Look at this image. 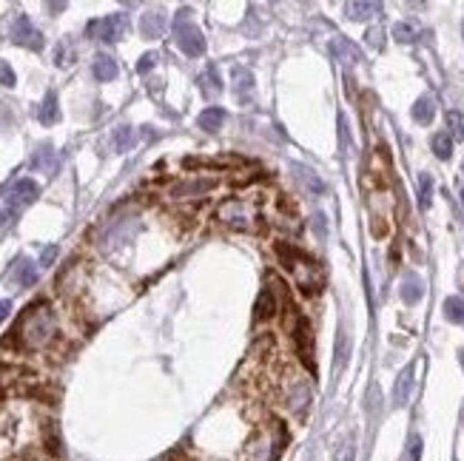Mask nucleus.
Wrapping results in <instances>:
<instances>
[{"label":"nucleus","mask_w":464,"mask_h":461,"mask_svg":"<svg viewBox=\"0 0 464 461\" xmlns=\"http://www.w3.org/2000/svg\"><path fill=\"white\" fill-rule=\"evenodd\" d=\"M55 333H57L55 311L46 302H40V305H29L26 311H23V316L17 319L14 342L23 351H40L55 339Z\"/></svg>","instance_id":"f257e3e1"},{"label":"nucleus","mask_w":464,"mask_h":461,"mask_svg":"<svg viewBox=\"0 0 464 461\" xmlns=\"http://www.w3.org/2000/svg\"><path fill=\"white\" fill-rule=\"evenodd\" d=\"M276 257L285 265V271L291 273L293 285L302 291V293H319L322 285H325V276H322V268L308 257L305 251H299L296 245L291 242H280L276 245Z\"/></svg>","instance_id":"f03ea898"},{"label":"nucleus","mask_w":464,"mask_h":461,"mask_svg":"<svg viewBox=\"0 0 464 461\" xmlns=\"http://www.w3.org/2000/svg\"><path fill=\"white\" fill-rule=\"evenodd\" d=\"M40 197V186L35 179H14L12 186L0 194V234L9 230L17 217L23 214V208H29V205Z\"/></svg>","instance_id":"7ed1b4c3"},{"label":"nucleus","mask_w":464,"mask_h":461,"mask_svg":"<svg viewBox=\"0 0 464 461\" xmlns=\"http://www.w3.org/2000/svg\"><path fill=\"white\" fill-rule=\"evenodd\" d=\"M217 219H220L225 228H231V230L248 234V230L257 228V219H260L257 199H251V197H228V199L220 202Z\"/></svg>","instance_id":"20e7f679"},{"label":"nucleus","mask_w":464,"mask_h":461,"mask_svg":"<svg viewBox=\"0 0 464 461\" xmlns=\"http://www.w3.org/2000/svg\"><path fill=\"white\" fill-rule=\"evenodd\" d=\"M282 444H285L282 424L280 422H271L260 433H253V439L248 442V450H245V458L248 461H276Z\"/></svg>","instance_id":"39448f33"},{"label":"nucleus","mask_w":464,"mask_h":461,"mask_svg":"<svg viewBox=\"0 0 464 461\" xmlns=\"http://www.w3.org/2000/svg\"><path fill=\"white\" fill-rule=\"evenodd\" d=\"M174 40L182 49V55H188V57H200L205 52V37H202L197 23H191L188 9H180V14L174 20Z\"/></svg>","instance_id":"423d86ee"},{"label":"nucleus","mask_w":464,"mask_h":461,"mask_svg":"<svg viewBox=\"0 0 464 461\" xmlns=\"http://www.w3.org/2000/svg\"><path fill=\"white\" fill-rule=\"evenodd\" d=\"M9 40L17 43V46H23V49H32V52H40L43 43H46L43 35H40V29L32 26L29 14H20V12L9 17Z\"/></svg>","instance_id":"0eeeda50"},{"label":"nucleus","mask_w":464,"mask_h":461,"mask_svg":"<svg viewBox=\"0 0 464 461\" xmlns=\"http://www.w3.org/2000/svg\"><path fill=\"white\" fill-rule=\"evenodd\" d=\"M128 35V17L126 14H108L103 20H91L88 23V37L106 40V43H117Z\"/></svg>","instance_id":"6e6552de"},{"label":"nucleus","mask_w":464,"mask_h":461,"mask_svg":"<svg viewBox=\"0 0 464 461\" xmlns=\"http://www.w3.org/2000/svg\"><path fill=\"white\" fill-rule=\"evenodd\" d=\"M293 344H296V356L302 359V364L313 373L316 371V362H313V331H311L308 316H296V322H293Z\"/></svg>","instance_id":"1a4fd4ad"},{"label":"nucleus","mask_w":464,"mask_h":461,"mask_svg":"<svg viewBox=\"0 0 464 461\" xmlns=\"http://www.w3.org/2000/svg\"><path fill=\"white\" fill-rule=\"evenodd\" d=\"M57 163H60V157H57V151H55L52 143H40V146L35 148L32 159H29V166H32L37 174H55V171H57Z\"/></svg>","instance_id":"9d476101"},{"label":"nucleus","mask_w":464,"mask_h":461,"mask_svg":"<svg viewBox=\"0 0 464 461\" xmlns=\"http://www.w3.org/2000/svg\"><path fill=\"white\" fill-rule=\"evenodd\" d=\"M217 186V179H208V177H194V179H185V182H177V186L171 188V197H177V199H191V197H202V194H208Z\"/></svg>","instance_id":"9b49d317"},{"label":"nucleus","mask_w":464,"mask_h":461,"mask_svg":"<svg viewBox=\"0 0 464 461\" xmlns=\"http://www.w3.org/2000/svg\"><path fill=\"white\" fill-rule=\"evenodd\" d=\"M37 276H40V271H37V262H32V259H17V265L12 268V285H17V288H32L35 282H37Z\"/></svg>","instance_id":"f8f14e48"},{"label":"nucleus","mask_w":464,"mask_h":461,"mask_svg":"<svg viewBox=\"0 0 464 461\" xmlns=\"http://www.w3.org/2000/svg\"><path fill=\"white\" fill-rule=\"evenodd\" d=\"M200 91H202V97H208V100H214V97H220L222 95V80H220V72H217V66H208L205 72L200 75Z\"/></svg>","instance_id":"ddd939ff"},{"label":"nucleus","mask_w":464,"mask_h":461,"mask_svg":"<svg viewBox=\"0 0 464 461\" xmlns=\"http://www.w3.org/2000/svg\"><path fill=\"white\" fill-rule=\"evenodd\" d=\"M331 52H334V57H336V60H342L345 66H354V63H359V60H362V52H359L356 46H354L351 40H347V37H334Z\"/></svg>","instance_id":"4468645a"},{"label":"nucleus","mask_w":464,"mask_h":461,"mask_svg":"<svg viewBox=\"0 0 464 461\" xmlns=\"http://www.w3.org/2000/svg\"><path fill=\"white\" fill-rule=\"evenodd\" d=\"M382 12V3H374V0H356V3H345V14L351 17V20H370V17H376Z\"/></svg>","instance_id":"2eb2a0df"},{"label":"nucleus","mask_w":464,"mask_h":461,"mask_svg":"<svg viewBox=\"0 0 464 461\" xmlns=\"http://www.w3.org/2000/svg\"><path fill=\"white\" fill-rule=\"evenodd\" d=\"M162 29H166V14H162L160 9L143 14V20H140V32H143V37L157 40V37L162 35Z\"/></svg>","instance_id":"dca6fc26"},{"label":"nucleus","mask_w":464,"mask_h":461,"mask_svg":"<svg viewBox=\"0 0 464 461\" xmlns=\"http://www.w3.org/2000/svg\"><path fill=\"white\" fill-rule=\"evenodd\" d=\"M117 60L108 57V55H97L95 57V66H91V75H95L100 83H111L114 77H117Z\"/></svg>","instance_id":"f3484780"},{"label":"nucleus","mask_w":464,"mask_h":461,"mask_svg":"<svg viewBox=\"0 0 464 461\" xmlns=\"http://www.w3.org/2000/svg\"><path fill=\"white\" fill-rule=\"evenodd\" d=\"M410 390H413V367H405L396 379V387H393V404L405 407L410 402Z\"/></svg>","instance_id":"a211bd4d"},{"label":"nucleus","mask_w":464,"mask_h":461,"mask_svg":"<svg viewBox=\"0 0 464 461\" xmlns=\"http://www.w3.org/2000/svg\"><path fill=\"white\" fill-rule=\"evenodd\" d=\"M273 313H276V291L265 288L260 293V299H257V308H253V319H257V322H268Z\"/></svg>","instance_id":"6ab92c4d"},{"label":"nucleus","mask_w":464,"mask_h":461,"mask_svg":"<svg viewBox=\"0 0 464 461\" xmlns=\"http://www.w3.org/2000/svg\"><path fill=\"white\" fill-rule=\"evenodd\" d=\"M422 293H425V285L419 279V273H407L402 279V302L405 305H416L422 299Z\"/></svg>","instance_id":"aec40b11"},{"label":"nucleus","mask_w":464,"mask_h":461,"mask_svg":"<svg viewBox=\"0 0 464 461\" xmlns=\"http://www.w3.org/2000/svg\"><path fill=\"white\" fill-rule=\"evenodd\" d=\"M37 120L43 126H55L60 120V106H57V95H55V91H49V95L43 97V103L37 108Z\"/></svg>","instance_id":"412c9836"},{"label":"nucleus","mask_w":464,"mask_h":461,"mask_svg":"<svg viewBox=\"0 0 464 461\" xmlns=\"http://www.w3.org/2000/svg\"><path fill=\"white\" fill-rule=\"evenodd\" d=\"M197 123H200V128H202V131L214 134V131H220V128H222V123H225V111H222L220 106H211V108H205V111L200 114Z\"/></svg>","instance_id":"4be33fe9"},{"label":"nucleus","mask_w":464,"mask_h":461,"mask_svg":"<svg viewBox=\"0 0 464 461\" xmlns=\"http://www.w3.org/2000/svg\"><path fill=\"white\" fill-rule=\"evenodd\" d=\"M433 117H436V100H433L430 95H425V97L416 100V106H413V120L419 123V126H430Z\"/></svg>","instance_id":"5701e85b"},{"label":"nucleus","mask_w":464,"mask_h":461,"mask_svg":"<svg viewBox=\"0 0 464 461\" xmlns=\"http://www.w3.org/2000/svg\"><path fill=\"white\" fill-rule=\"evenodd\" d=\"M308 402H311V387L305 382H293V387L288 390V407L293 413H302Z\"/></svg>","instance_id":"b1692460"},{"label":"nucleus","mask_w":464,"mask_h":461,"mask_svg":"<svg viewBox=\"0 0 464 461\" xmlns=\"http://www.w3.org/2000/svg\"><path fill=\"white\" fill-rule=\"evenodd\" d=\"M430 148H433V154H436L438 159H450V154H453V140H450V134H447V131L433 134V137H430Z\"/></svg>","instance_id":"393cba45"},{"label":"nucleus","mask_w":464,"mask_h":461,"mask_svg":"<svg viewBox=\"0 0 464 461\" xmlns=\"http://www.w3.org/2000/svg\"><path fill=\"white\" fill-rule=\"evenodd\" d=\"M445 319L453 322V325H464V299L461 296L445 299Z\"/></svg>","instance_id":"a878e982"},{"label":"nucleus","mask_w":464,"mask_h":461,"mask_svg":"<svg viewBox=\"0 0 464 461\" xmlns=\"http://www.w3.org/2000/svg\"><path fill=\"white\" fill-rule=\"evenodd\" d=\"M234 83H237V97L240 100H248L251 97V91H253V77L248 68H234Z\"/></svg>","instance_id":"bb28decb"},{"label":"nucleus","mask_w":464,"mask_h":461,"mask_svg":"<svg viewBox=\"0 0 464 461\" xmlns=\"http://www.w3.org/2000/svg\"><path fill=\"white\" fill-rule=\"evenodd\" d=\"M331 461H356V442H354V435H345V439L334 447V458Z\"/></svg>","instance_id":"cd10ccee"},{"label":"nucleus","mask_w":464,"mask_h":461,"mask_svg":"<svg viewBox=\"0 0 464 461\" xmlns=\"http://www.w3.org/2000/svg\"><path fill=\"white\" fill-rule=\"evenodd\" d=\"M134 146V128L131 126H120L114 131V148L117 151H128Z\"/></svg>","instance_id":"c85d7f7f"},{"label":"nucleus","mask_w":464,"mask_h":461,"mask_svg":"<svg viewBox=\"0 0 464 461\" xmlns=\"http://www.w3.org/2000/svg\"><path fill=\"white\" fill-rule=\"evenodd\" d=\"M430 202H433V177H430V174H422V177H419V205L427 211Z\"/></svg>","instance_id":"c756f323"},{"label":"nucleus","mask_w":464,"mask_h":461,"mask_svg":"<svg viewBox=\"0 0 464 461\" xmlns=\"http://www.w3.org/2000/svg\"><path fill=\"white\" fill-rule=\"evenodd\" d=\"M447 128H450V140H464V114L461 111H447Z\"/></svg>","instance_id":"7c9ffc66"},{"label":"nucleus","mask_w":464,"mask_h":461,"mask_svg":"<svg viewBox=\"0 0 464 461\" xmlns=\"http://www.w3.org/2000/svg\"><path fill=\"white\" fill-rule=\"evenodd\" d=\"M416 35H419V29H416L413 23H396V26H393V37L399 43H413Z\"/></svg>","instance_id":"2f4dec72"},{"label":"nucleus","mask_w":464,"mask_h":461,"mask_svg":"<svg viewBox=\"0 0 464 461\" xmlns=\"http://www.w3.org/2000/svg\"><path fill=\"white\" fill-rule=\"evenodd\" d=\"M299 171H302V179H305V186L313 191V194H322L325 191V186H322V179L313 174V171H308V168H299Z\"/></svg>","instance_id":"473e14b6"},{"label":"nucleus","mask_w":464,"mask_h":461,"mask_svg":"<svg viewBox=\"0 0 464 461\" xmlns=\"http://www.w3.org/2000/svg\"><path fill=\"white\" fill-rule=\"evenodd\" d=\"M419 458H422V439L413 435L410 444H407V461H419Z\"/></svg>","instance_id":"72a5a7b5"},{"label":"nucleus","mask_w":464,"mask_h":461,"mask_svg":"<svg viewBox=\"0 0 464 461\" xmlns=\"http://www.w3.org/2000/svg\"><path fill=\"white\" fill-rule=\"evenodd\" d=\"M0 83H3V86H14V72H12V68H9V63L6 60H0Z\"/></svg>","instance_id":"f704fd0d"},{"label":"nucleus","mask_w":464,"mask_h":461,"mask_svg":"<svg viewBox=\"0 0 464 461\" xmlns=\"http://www.w3.org/2000/svg\"><path fill=\"white\" fill-rule=\"evenodd\" d=\"M154 63H157V55H143L140 63H137V72H140V75H148L151 68H154Z\"/></svg>","instance_id":"c9c22d12"},{"label":"nucleus","mask_w":464,"mask_h":461,"mask_svg":"<svg viewBox=\"0 0 464 461\" xmlns=\"http://www.w3.org/2000/svg\"><path fill=\"white\" fill-rule=\"evenodd\" d=\"M55 63H57V66H68V63H72V55H68V43H60V46H57Z\"/></svg>","instance_id":"e433bc0d"},{"label":"nucleus","mask_w":464,"mask_h":461,"mask_svg":"<svg viewBox=\"0 0 464 461\" xmlns=\"http://www.w3.org/2000/svg\"><path fill=\"white\" fill-rule=\"evenodd\" d=\"M345 359H347V336H345V333H339V348H336V362H339V364H345Z\"/></svg>","instance_id":"4c0bfd02"},{"label":"nucleus","mask_w":464,"mask_h":461,"mask_svg":"<svg viewBox=\"0 0 464 461\" xmlns=\"http://www.w3.org/2000/svg\"><path fill=\"white\" fill-rule=\"evenodd\" d=\"M55 257H57V248H55V245H49V248L43 251V257H40V265H43V268H49V265L55 262Z\"/></svg>","instance_id":"58836bf2"},{"label":"nucleus","mask_w":464,"mask_h":461,"mask_svg":"<svg viewBox=\"0 0 464 461\" xmlns=\"http://www.w3.org/2000/svg\"><path fill=\"white\" fill-rule=\"evenodd\" d=\"M367 43L374 46V49H382V29H370L367 32Z\"/></svg>","instance_id":"ea45409f"},{"label":"nucleus","mask_w":464,"mask_h":461,"mask_svg":"<svg viewBox=\"0 0 464 461\" xmlns=\"http://www.w3.org/2000/svg\"><path fill=\"white\" fill-rule=\"evenodd\" d=\"M9 311H12V302H6V299H3V302H0V322L9 316Z\"/></svg>","instance_id":"a19ab883"},{"label":"nucleus","mask_w":464,"mask_h":461,"mask_svg":"<svg viewBox=\"0 0 464 461\" xmlns=\"http://www.w3.org/2000/svg\"><path fill=\"white\" fill-rule=\"evenodd\" d=\"M458 362H461V367H464V348L458 351Z\"/></svg>","instance_id":"79ce46f5"},{"label":"nucleus","mask_w":464,"mask_h":461,"mask_svg":"<svg viewBox=\"0 0 464 461\" xmlns=\"http://www.w3.org/2000/svg\"><path fill=\"white\" fill-rule=\"evenodd\" d=\"M461 424H464V410H461Z\"/></svg>","instance_id":"37998d69"},{"label":"nucleus","mask_w":464,"mask_h":461,"mask_svg":"<svg viewBox=\"0 0 464 461\" xmlns=\"http://www.w3.org/2000/svg\"><path fill=\"white\" fill-rule=\"evenodd\" d=\"M461 202H464V188H461Z\"/></svg>","instance_id":"c03bdc74"},{"label":"nucleus","mask_w":464,"mask_h":461,"mask_svg":"<svg viewBox=\"0 0 464 461\" xmlns=\"http://www.w3.org/2000/svg\"><path fill=\"white\" fill-rule=\"evenodd\" d=\"M461 35H464V23H461Z\"/></svg>","instance_id":"a18cd8bd"}]
</instances>
